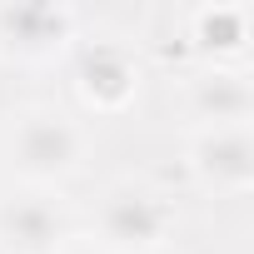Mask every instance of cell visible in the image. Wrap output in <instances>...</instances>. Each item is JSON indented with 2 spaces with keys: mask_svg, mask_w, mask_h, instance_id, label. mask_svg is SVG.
Returning <instances> with one entry per match:
<instances>
[{
  "mask_svg": "<svg viewBox=\"0 0 254 254\" xmlns=\"http://www.w3.org/2000/svg\"><path fill=\"white\" fill-rule=\"evenodd\" d=\"M170 204L140 185V180H120L105 190L100 209H95V244L105 254H150V249H165V234H170Z\"/></svg>",
  "mask_w": 254,
  "mask_h": 254,
  "instance_id": "2",
  "label": "cell"
},
{
  "mask_svg": "<svg viewBox=\"0 0 254 254\" xmlns=\"http://www.w3.org/2000/svg\"><path fill=\"white\" fill-rule=\"evenodd\" d=\"M75 15L65 5H0V50L20 60H45L65 50Z\"/></svg>",
  "mask_w": 254,
  "mask_h": 254,
  "instance_id": "6",
  "label": "cell"
},
{
  "mask_svg": "<svg viewBox=\"0 0 254 254\" xmlns=\"http://www.w3.org/2000/svg\"><path fill=\"white\" fill-rule=\"evenodd\" d=\"M150 254H170V249H150Z\"/></svg>",
  "mask_w": 254,
  "mask_h": 254,
  "instance_id": "10",
  "label": "cell"
},
{
  "mask_svg": "<svg viewBox=\"0 0 254 254\" xmlns=\"http://www.w3.org/2000/svg\"><path fill=\"white\" fill-rule=\"evenodd\" d=\"M190 105L204 125H249L254 90L239 70H204L190 90Z\"/></svg>",
  "mask_w": 254,
  "mask_h": 254,
  "instance_id": "7",
  "label": "cell"
},
{
  "mask_svg": "<svg viewBox=\"0 0 254 254\" xmlns=\"http://www.w3.org/2000/svg\"><path fill=\"white\" fill-rule=\"evenodd\" d=\"M60 254H105V249H100L95 239H65V249H60Z\"/></svg>",
  "mask_w": 254,
  "mask_h": 254,
  "instance_id": "9",
  "label": "cell"
},
{
  "mask_svg": "<svg viewBox=\"0 0 254 254\" xmlns=\"http://www.w3.org/2000/svg\"><path fill=\"white\" fill-rule=\"evenodd\" d=\"M194 40H199V50H209V55H234V50H244V40H249V15H244L239 5H204V10L194 15Z\"/></svg>",
  "mask_w": 254,
  "mask_h": 254,
  "instance_id": "8",
  "label": "cell"
},
{
  "mask_svg": "<svg viewBox=\"0 0 254 254\" xmlns=\"http://www.w3.org/2000/svg\"><path fill=\"white\" fill-rule=\"evenodd\" d=\"M80 125L60 110V105H25L20 115H10L5 130V155L10 170L30 185H55L80 165Z\"/></svg>",
  "mask_w": 254,
  "mask_h": 254,
  "instance_id": "1",
  "label": "cell"
},
{
  "mask_svg": "<svg viewBox=\"0 0 254 254\" xmlns=\"http://www.w3.org/2000/svg\"><path fill=\"white\" fill-rule=\"evenodd\" d=\"M65 239H75V229H70V209L55 194L25 190L0 199V249L5 254H60Z\"/></svg>",
  "mask_w": 254,
  "mask_h": 254,
  "instance_id": "3",
  "label": "cell"
},
{
  "mask_svg": "<svg viewBox=\"0 0 254 254\" xmlns=\"http://www.w3.org/2000/svg\"><path fill=\"white\" fill-rule=\"evenodd\" d=\"M190 165L204 190L214 194H244L254 185V140L249 125H204L194 135Z\"/></svg>",
  "mask_w": 254,
  "mask_h": 254,
  "instance_id": "4",
  "label": "cell"
},
{
  "mask_svg": "<svg viewBox=\"0 0 254 254\" xmlns=\"http://www.w3.org/2000/svg\"><path fill=\"white\" fill-rule=\"evenodd\" d=\"M75 80H80V95L95 110H120V105H130L135 90H140V65H135V55L125 50V45L95 40V45L80 50Z\"/></svg>",
  "mask_w": 254,
  "mask_h": 254,
  "instance_id": "5",
  "label": "cell"
}]
</instances>
